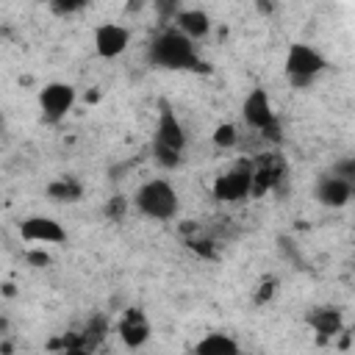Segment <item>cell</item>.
<instances>
[{
  "label": "cell",
  "instance_id": "6da1fadb",
  "mask_svg": "<svg viewBox=\"0 0 355 355\" xmlns=\"http://www.w3.org/2000/svg\"><path fill=\"white\" fill-rule=\"evenodd\" d=\"M147 55H150V61L155 67H164V69H194L200 64L197 50H194V42L186 33H180L178 28L161 31L150 42Z\"/></svg>",
  "mask_w": 355,
  "mask_h": 355
},
{
  "label": "cell",
  "instance_id": "7a4b0ae2",
  "mask_svg": "<svg viewBox=\"0 0 355 355\" xmlns=\"http://www.w3.org/2000/svg\"><path fill=\"white\" fill-rule=\"evenodd\" d=\"M186 150V130L178 122L175 111L164 103L161 114H158V125H155V139H153V158L158 166L164 169H175L183 158Z\"/></svg>",
  "mask_w": 355,
  "mask_h": 355
},
{
  "label": "cell",
  "instance_id": "3957f363",
  "mask_svg": "<svg viewBox=\"0 0 355 355\" xmlns=\"http://www.w3.org/2000/svg\"><path fill=\"white\" fill-rule=\"evenodd\" d=\"M133 202H136V208H139L144 216L161 219V222H164V219H172V216L178 214V205H180L178 191H175L172 183L164 180V178L147 180V183L136 191Z\"/></svg>",
  "mask_w": 355,
  "mask_h": 355
},
{
  "label": "cell",
  "instance_id": "277c9868",
  "mask_svg": "<svg viewBox=\"0 0 355 355\" xmlns=\"http://www.w3.org/2000/svg\"><path fill=\"white\" fill-rule=\"evenodd\" d=\"M324 67H327L324 55L311 44H291L286 53V75L294 86H308L316 75L324 72Z\"/></svg>",
  "mask_w": 355,
  "mask_h": 355
},
{
  "label": "cell",
  "instance_id": "5b68a950",
  "mask_svg": "<svg viewBox=\"0 0 355 355\" xmlns=\"http://www.w3.org/2000/svg\"><path fill=\"white\" fill-rule=\"evenodd\" d=\"M252 166L250 164H236L233 169H227L225 175H219L216 180H214V197L219 200V202H239V200H244V197H250L252 194Z\"/></svg>",
  "mask_w": 355,
  "mask_h": 355
},
{
  "label": "cell",
  "instance_id": "8992f818",
  "mask_svg": "<svg viewBox=\"0 0 355 355\" xmlns=\"http://www.w3.org/2000/svg\"><path fill=\"white\" fill-rule=\"evenodd\" d=\"M244 119L250 128L261 130L263 136H272L277 139V119H275V111H272V100L266 94V89H252L247 97H244Z\"/></svg>",
  "mask_w": 355,
  "mask_h": 355
},
{
  "label": "cell",
  "instance_id": "52a82bcc",
  "mask_svg": "<svg viewBox=\"0 0 355 355\" xmlns=\"http://www.w3.org/2000/svg\"><path fill=\"white\" fill-rule=\"evenodd\" d=\"M75 105V89L64 80H53V83H44L42 92H39V108H42V116L47 122H58L64 119Z\"/></svg>",
  "mask_w": 355,
  "mask_h": 355
},
{
  "label": "cell",
  "instance_id": "ba28073f",
  "mask_svg": "<svg viewBox=\"0 0 355 355\" xmlns=\"http://www.w3.org/2000/svg\"><path fill=\"white\" fill-rule=\"evenodd\" d=\"M130 44V31L125 25H116V22H103L97 25L94 31V50L100 58H116L128 50Z\"/></svg>",
  "mask_w": 355,
  "mask_h": 355
},
{
  "label": "cell",
  "instance_id": "9c48e42d",
  "mask_svg": "<svg viewBox=\"0 0 355 355\" xmlns=\"http://www.w3.org/2000/svg\"><path fill=\"white\" fill-rule=\"evenodd\" d=\"M313 194H316V200H319L322 205H327V208H344V205L352 200L355 186L347 183V180H341V178H336L333 172H324V175H319Z\"/></svg>",
  "mask_w": 355,
  "mask_h": 355
},
{
  "label": "cell",
  "instance_id": "30bf717a",
  "mask_svg": "<svg viewBox=\"0 0 355 355\" xmlns=\"http://www.w3.org/2000/svg\"><path fill=\"white\" fill-rule=\"evenodd\" d=\"M19 236L25 241H42V244H61L67 241V230L50 219V216H28L19 225Z\"/></svg>",
  "mask_w": 355,
  "mask_h": 355
},
{
  "label": "cell",
  "instance_id": "8fae6325",
  "mask_svg": "<svg viewBox=\"0 0 355 355\" xmlns=\"http://www.w3.org/2000/svg\"><path fill=\"white\" fill-rule=\"evenodd\" d=\"M119 338H122V344L125 347H130V349H139L147 338H150V322H147V316L139 311V308H130L122 319H119Z\"/></svg>",
  "mask_w": 355,
  "mask_h": 355
},
{
  "label": "cell",
  "instance_id": "7c38bea8",
  "mask_svg": "<svg viewBox=\"0 0 355 355\" xmlns=\"http://www.w3.org/2000/svg\"><path fill=\"white\" fill-rule=\"evenodd\" d=\"M175 22H178V31H180V33H186L191 42H194V39H202V36L211 31V17H208L205 11H200V8L178 11Z\"/></svg>",
  "mask_w": 355,
  "mask_h": 355
},
{
  "label": "cell",
  "instance_id": "4fadbf2b",
  "mask_svg": "<svg viewBox=\"0 0 355 355\" xmlns=\"http://www.w3.org/2000/svg\"><path fill=\"white\" fill-rule=\"evenodd\" d=\"M194 355H239V344L225 333H208L197 341Z\"/></svg>",
  "mask_w": 355,
  "mask_h": 355
},
{
  "label": "cell",
  "instance_id": "5bb4252c",
  "mask_svg": "<svg viewBox=\"0 0 355 355\" xmlns=\"http://www.w3.org/2000/svg\"><path fill=\"white\" fill-rule=\"evenodd\" d=\"M47 194L53 200H58V202H75L80 197V186L72 183V180H55V183H50Z\"/></svg>",
  "mask_w": 355,
  "mask_h": 355
},
{
  "label": "cell",
  "instance_id": "9a60e30c",
  "mask_svg": "<svg viewBox=\"0 0 355 355\" xmlns=\"http://www.w3.org/2000/svg\"><path fill=\"white\" fill-rule=\"evenodd\" d=\"M214 144L222 147V150L236 147V144H239V130H236V125H230V122L216 125V128H214Z\"/></svg>",
  "mask_w": 355,
  "mask_h": 355
},
{
  "label": "cell",
  "instance_id": "2e32d148",
  "mask_svg": "<svg viewBox=\"0 0 355 355\" xmlns=\"http://www.w3.org/2000/svg\"><path fill=\"white\" fill-rule=\"evenodd\" d=\"M330 172H333L336 178H341V180H347V183L355 186V158H341V161H336Z\"/></svg>",
  "mask_w": 355,
  "mask_h": 355
},
{
  "label": "cell",
  "instance_id": "e0dca14e",
  "mask_svg": "<svg viewBox=\"0 0 355 355\" xmlns=\"http://www.w3.org/2000/svg\"><path fill=\"white\" fill-rule=\"evenodd\" d=\"M322 313H324L322 319L313 313V324H316L322 333H333V330H338V313H336V311H322Z\"/></svg>",
  "mask_w": 355,
  "mask_h": 355
}]
</instances>
